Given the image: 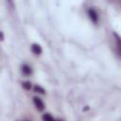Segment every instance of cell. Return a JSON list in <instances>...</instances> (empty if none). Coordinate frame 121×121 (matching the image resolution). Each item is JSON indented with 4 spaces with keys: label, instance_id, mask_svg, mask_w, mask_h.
<instances>
[{
    "label": "cell",
    "instance_id": "6",
    "mask_svg": "<svg viewBox=\"0 0 121 121\" xmlns=\"http://www.w3.org/2000/svg\"><path fill=\"white\" fill-rule=\"evenodd\" d=\"M34 91L35 92H38V93H40V94H44L45 92H44V89L43 88H42L40 85H35L34 86Z\"/></svg>",
    "mask_w": 121,
    "mask_h": 121
},
{
    "label": "cell",
    "instance_id": "8",
    "mask_svg": "<svg viewBox=\"0 0 121 121\" xmlns=\"http://www.w3.org/2000/svg\"><path fill=\"white\" fill-rule=\"evenodd\" d=\"M4 39V35H3V33L0 31V40H3Z\"/></svg>",
    "mask_w": 121,
    "mask_h": 121
},
{
    "label": "cell",
    "instance_id": "5",
    "mask_svg": "<svg viewBox=\"0 0 121 121\" xmlns=\"http://www.w3.org/2000/svg\"><path fill=\"white\" fill-rule=\"evenodd\" d=\"M43 121H56L55 118L51 114H49V113H44L43 115Z\"/></svg>",
    "mask_w": 121,
    "mask_h": 121
},
{
    "label": "cell",
    "instance_id": "2",
    "mask_svg": "<svg viewBox=\"0 0 121 121\" xmlns=\"http://www.w3.org/2000/svg\"><path fill=\"white\" fill-rule=\"evenodd\" d=\"M88 15H89V18L94 22V23H96L97 20H98V15L96 13V11L93 9H88Z\"/></svg>",
    "mask_w": 121,
    "mask_h": 121
},
{
    "label": "cell",
    "instance_id": "1",
    "mask_svg": "<svg viewBox=\"0 0 121 121\" xmlns=\"http://www.w3.org/2000/svg\"><path fill=\"white\" fill-rule=\"evenodd\" d=\"M33 102L36 106V108L39 110V111H43L44 109V104L43 102V100L39 97H33Z\"/></svg>",
    "mask_w": 121,
    "mask_h": 121
},
{
    "label": "cell",
    "instance_id": "9",
    "mask_svg": "<svg viewBox=\"0 0 121 121\" xmlns=\"http://www.w3.org/2000/svg\"><path fill=\"white\" fill-rule=\"evenodd\" d=\"M60 121H62V120H60Z\"/></svg>",
    "mask_w": 121,
    "mask_h": 121
},
{
    "label": "cell",
    "instance_id": "3",
    "mask_svg": "<svg viewBox=\"0 0 121 121\" xmlns=\"http://www.w3.org/2000/svg\"><path fill=\"white\" fill-rule=\"evenodd\" d=\"M31 50H32V52H33L35 55H40V54L42 53V47H41L39 44H37V43L32 44Z\"/></svg>",
    "mask_w": 121,
    "mask_h": 121
},
{
    "label": "cell",
    "instance_id": "4",
    "mask_svg": "<svg viewBox=\"0 0 121 121\" xmlns=\"http://www.w3.org/2000/svg\"><path fill=\"white\" fill-rule=\"evenodd\" d=\"M22 72H23L25 75L28 76V75H30V74L32 73V69H31L28 65L25 64V65H23V66H22Z\"/></svg>",
    "mask_w": 121,
    "mask_h": 121
},
{
    "label": "cell",
    "instance_id": "7",
    "mask_svg": "<svg viewBox=\"0 0 121 121\" xmlns=\"http://www.w3.org/2000/svg\"><path fill=\"white\" fill-rule=\"evenodd\" d=\"M22 86H23V88H25L26 90H30V89H31V83H30L29 81L22 82Z\"/></svg>",
    "mask_w": 121,
    "mask_h": 121
}]
</instances>
